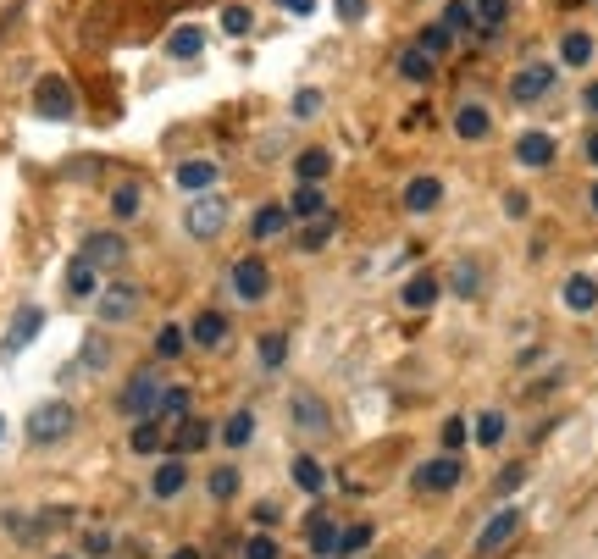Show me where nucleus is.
<instances>
[{"label":"nucleus","instance_id":"nucleus-1","mask_svg":"<svg viewBox=\"0 0 598 559\" xmlns=\"http://www.w3.org/2000/svg\"><path fill=\"white\" fill-rule=\"evenodd\" d=\"M72 427H78V410H72L67 399H45V405L28 410V443H39V449H50V443H67Z\"/></svg>","mask_w":598,"mask_h":559},{"label":"nucleus","instance_id":"nucleus-2","mask_svg":"<svg viewBox=\"0 0 598 559\" xmlns=\"http://www.w3.org/2000/svg\"><path fill=\"white\" fill-rule=\"evenodd\" d=\"M34 117L39 122H78V89L61 72H45L34 84Z\"/></svg>","mask_w":598,"mask_h":559},{"label":"nucleus","instance_id":"nucleus-3","mask_svg":"<svg viewBox=\"0 0 598 559\" xmlns=\"http://www.w3.org/2000/svg\"><path fill=\"white\" fill-rule=\"evenodd\" d=\"M222 227H228V200H222V194H211V189L194 194L189 211H183V233H189L194 244H211Z\"/></svg>","mask_w":598,"mask_h":559},{"label":"nucleus","instance_id":"nucleus-4","mask_svg":"<svg viewBox=\"0 0 598 559\" xmlns=\"http://www.w3.org/2000/svg\"><path fill=\"white\" fill-rule=\"evenodd\" d=\"M228 294L239 299V305H261V299L272 294V266H266L261 255H239L228 272Z\"/></svg>","mask_w":598,"mask_h":559},{"label":"nucleus","instance_id":"nucleus-5","mask_svg":"<svg viewBox=\"0 0 598 559\" xmlns=\"http://www.w3.org/2000/svg\"><path fill=\"white\" fill-rule=\"evenodd\" d=\"M288 427L305 432V438H327V432H333V410H327L311 388H299L294 399H288Z\"/></svg>","mask_w":598,"mask_h":559},{"label":"nucleus","instance_id":"nucleus-6","mask_svg":"<svg viewBox=\"0 0 598 559\" xmlns=\"http://www.w3.org/2000/svg\"><path fill=\"white\" fill-rule=\"evenodd\" d=\"M139 283H106L95 294V316L106 327H122V322H133V316H139Z\"/></svg>","mask_w":598,"mask_h":559},{"label":"nucleus","instance_id":"nucleus-7","mask_svg":"<svg viewBox=\"0 0 598 559\" xmlns=\"http://www.w3.org/2000/svg\"><path fill=\"white\" fill-rule=\"evenodd\" d=\"M460 476H466V465H460L455 454H438V460H421V465H416L410 488H416V493H455Z\"/></svg>","mask_w":598,"mask_h":559},{"label":"nucleus","instance_id":"nucleus-8","mask_svg":"<svg viewBox=\"0 0 598 559\" xmlns=\"http://www.w3.org/2000/svg\"><path fill=\"white\" fill-rule=\"evenodd\" d=\"M515 532H521V510H499V515H488V526H482L477 543H471V559H493V554H504V548L515 543Z\"/></svg>","mask_w":598,"mask_h":559},{"label":"nucleus","instance_id":"nucleus-9","mask_svg":"<svg viewBox=\"0 0 598 559\" xmlns=\"http://www.w3.org/2000/svg\"><path fill=\"white\" fill-rule=\"evenodd\" d=\"M549 89H554V67H549V61H527V67H515V78H510V100H515V106H538Z\"/></svg>","mask_w":598,"mask_h":559},{"label":"nucleus","instance_id":"nucleus-10","mask_svg":"<svg viewBox=\"0 0 598 559\" xmlns=\"http://www.w3.org/2000/svg\"><path fill=\"white\" fill-rule=\"evenodd\" d=\"M156 405H161V382L150 377V371L128 377V388L117 393V410H122L128 421H139V416H156Z\"/></svg>","mask_w":598,"mask_h":559},{"label":"nucleus","instance_id":"nucleus-11","mask_svg":"<svg viewBox=\"0 0 598 559\" xmlns=\"http://www.w3.org/2000/svg\"><path fill=\"white\" fill-rule=\"evenodd\" d=\"M443 205V178H432V172H416V178L399 189V211L405 216H432Z\"/></svg>","mask_w":598,"mask_h":559},{"label":"nucleus","instance_id":"nucleus-12","mask_svg":"<svg viewBox=\"0 0 598 559\" xmlns=\"http://www.w3.org/2000/svg\"><path fill=\"white\" fill-rule=\"evenodd\" d=\"M554 155H560V144H554V133H543V128H527L515 139V167H527V172H549Z\"/></svg>","mask_w":598,"mask_h":559},{"label":"nucleus","instance_id":"nucleus-13","mask_svg":"<svg viewBox=\"0 0 598 559\" xmlns=\"http://www.w3.org/2000/svg\"><path fill=\"white\" fill-rule=\"evenodd\" d=\"M78 255H89V261H95L100 272H111V266L128 261V238L111 233V227H100V233H89V238H84V250H78Z\"/></svg>","mask_w":598,"mask_h":559},{"label":"nucleus","instance_id":"nucleus-14","mask_svg":"<svg viewBox=\"0 0 598 559\" xmlns=\"http://www.w3.org/2000/svg\"><path fill=\"white\" fill-rule=\"evenodd\" d=\"M455 139H466V144L493 139V111L482 106V100H460L455 106Z\"/></svg>","mask_w":598,"mask_h":559},{"label":"nucleus","instance_id":"nucleus-15","mask_svg":"<svg viewBox=\"0 0 598 559\" xmlns=\"http://www.w3.org/2000/svg\"><path fill=\"white\" fill-rule=\"evenodd\" d=\"M39 327H45V310H39V305H17V316H12V327H6V344H0V349H6V355H23V349L39 338Z\"/></svg>","mask_w":598,"mask_h":559},{"label":"nucleus","instance_id":"nucleus-16","mask_svg":"<svg viewBox=\"0 0 598 559\" xmlns=\"http://www.w3.org/2000/svg\"><path fill=\"white\" fill-rule=\"evenodd\" d=\"M178 189L183 194H205V189H216V178H222V167H216L211 155H189V161H178Z\"/></svg>","mask_w":598,"mask_h":559},{"label":"nucleus","instance_id":"nucleus-17","mask_svg":"<svg viewBox=\"0 0 598 559\" xmlns=\"http://www.w3.org/2000/svg\"><path fill=\"white\" fill-rule=\"evenodd\" d=\"M394 67H399V78H405V84H416V89H427L432 78H438V56H427L421 45H405Z\"/></svg>","mask_w":598,"mask_h":559},{"label":"nucleus","instance_id":"nucleus-18","mask_svg":"<svg viewBox=\"0 0 598 559\" xmlns=\"http://www.w3.org/2000/svg\"><path fill=\"white\" fill-rule=\"evenodd\" d=\"M189 344L194 349H222L228 344V316H222V310H200L189 322Z\"/></svg>","mask_w":598,"mask_h":559},{"label":"nucleus","instance_id":"nucleus-19","mask_svg":"<svg viewBox=\"0 0 598 559\" xmlns=\"http://www.w3.org/2000/svg\"><path fill=\"white\" fill-rule=\"evenodd\" d=\"M560 299H565V310H571V316H587V310H598V277L571 272V277H565V288H560Z\"/></svg>","mask_w":598,"mask_h":559},{"label":"nucleus","instance_id":"nucleus-20","mask_svg":"<svg viewBox=\"0 0 598 559\" xmlns=\"http://www.w3.org/2000/svg\"><path fill=\"white\" fill-rule=\"evenodd\" d=\"M183 488H189V465L183 460H161L150 471V499H178Z\"/></svg>","mask_w":598,"mask_h":559},{"label":"nucleus","instance_id":"nucleus-21","mask_svg":"<svg viewBox=\"0 0 598 559\" xmlns=\"http://www.w3.org/2000/svg\"><path fill=\"white\" fill-rule=\"evenodd\" d=\"M333 205H327L322 183H294V200H288V216L294 222H316V216H327Z\"/></svg>","mask_w":598,"mask_h":559},{"label":"nucleus","instance_id":"nucleus-22","mask_svg":"<svg viewBox=\"0 0 598 559\" xmlns=\"http://www.w3.org/2000/svg\"><path fill=\"white\" fill-rule=\"evenodd\" d=\"M67 294L72 299H95L100 294V266L89 255H72L67 261Z\"/></svg>","mask_w":598,"mask_h":559},{"label":"nucleus","instance_id":"nucleus-23","mask_svg":"<svg viewBox=\"0 0 598 559\" xmlns=\"http://www.w3.org/2000/svg\"><path fill=\"white\" fill-rule=\"evenodd\" d=\"M438 294H443V277L438 272H416L399 299H405V310H432V305H438Z\"/></svg>","mask_w":598,"mask_h":559},{"label":"nucleus","instance_id":"nucleus-24","mask_svg":"<svg viewBox=\"0 0 598 559\" xmlns=\"http://www.w3.org/2000/svg\"><path fill=\"white\" fill-rule=\"evenodd\" d=\"M205 443H211V421H200V416L172 421V449H178V454H200Z\"/></svg>","mask_w":598,"mask_h":559},{"label":"nucleus","instance_id":"nucleus-25","mask_svg":"<svg viewBox=\"0 0 598 559\" xmlns=\"http://www.w3.org/2000/svg\"><path fill=\"white\" fill-rule=\"evenodd\" d=\"M327 172H333V155H327L322 144H311V150L294 155V178L299 183H327Z\"/></svg>","mask_w":598,"mask_h":559},{"label":"nucleus","instance_id":"nucleus-26","mask_svg":"<svg viewBox=\"0 0 598 559\" xmlns=\"http://www.w3.org/2000/svg\"><path fill=\"white\" fill-rule=\"evenodd\" d=\"M194 405V393L183 388V382H161V405H156V421L167 427V421H183Z\"/></svg>","mask_w":598,"mask_h":559},{"label":"nucleus","instance_id":"nucleus-27","mask_svg":"<svg viewBox=\"0 0 598 559\" xmlns=\"http://www.w3.org/2000/svg\"><path fill=\"white\" fill-rule=\"evenodd\" d=\"M111 216H117V222H139V216H144V189L133 178L111 189Z\"/></svg>","mask_w":598,"mask_h":559},{"label":"nucleus","instance_id":"nucleus-28","mask_svg":"<svg viewBox=\"0 0 598 559\" xmlns=\"http://www.w3.org/2000/svg\"><path fill=\"white\" fill-rule=\"evenodd\" d=\"M449 288H455V299H477V294H482V261L460 255L455 272H449Z\"/></svg>","mask_w":598,"mask_h":559},{"label":"nucleus","instance_id":"nucleus-29","mask_svg":"<svg viewBox=\"0 0 598 559\" xmlns=\"http://www.w3.org/2000/svg\"><path fill=\"white\" fill-rule=\"evenodd\" d=\"M161 443H167V432H161L156 416H139V421H133V432H128V449H133V454H161Z\"/></svg>","mask_w":598,"mask_h":559},{"label":"nucleus","instance_id":"nucleus-30","mask_svg":"<svg viewBox=\"0 0 598 559\" xmlns=\"http://www.w3.org/2000/svg\"><path fill=\"white\" fill-rule=\"evenodd\" d=\"M471 12H477V34L493 39L504 23H510V0H471Z\"/></svg>","mask_w":598,"mask_h":559},{"label":"nucleus","instance_id":"nucleus-31","mask_svg":"<svg viewBox=\"0 0 598 559\" xmlns=\"http://www.w3.org/2000/svg\"><path fill=\"white\" fill-rule=\"evenodd\" d=\"M288 476H294V488H299V493H311V499H316V493L327 488V471H322V465L311 460V454H294V465H288Z\"/></svg>","mask_w":598,"mask_h":559},{"label":"nucleus","instance_id":"nucleus-32","mask_svg":"<svg viewBox=\"0 0 598 559\" xmlns=\"http://www.w3.org/2000/svg\"><path fill=\"white\" fill-rule=\"evenodd\" d=\"M200 50H205V28H194V23L172 28V39H167V56L172 61H194Z\"/></svg>","mask_w":598,"mask_h":559},{"label":"nucleus","instance_id":"nucleus-33","mask_svg":"<svg viewBox=\"0 0 598 559\" xmlns=\"http://www.w3.org/2000/svg\"><path fill=\"white\" fill-rule=\"evenodd\" d=\"M305 532H311V548H316L322 559H333V554H338V526L327 521L322 510H311V515H305Z\"/></svg>","mask_w":598,"mask_h":559},{"label":"nucleus","instance_id":"nucleus-34","mask_svg":"<svg viewBox=\"0 0 598 559\" xmlns=\"http://www.w3.org/2000/svg\"><path fill=\"white\" fill-rule=\"evenodd\" d=\"M560 61H565V67H587V61H593V34L565 28V34H560Z\"/></svg>","mask_w":598,"mask_h":559},{"label":"nucleus","instance_id":"nucleus-35","mask_svg":"<svg viewBox=\"0 0 598 559\" xmlns=\"http://www.w3.org/2000/svg\"><path fill=\"white\" fill-rule=\"evenodd\" d=\"M288 222H294V216H288V205H261V211H255V222H250V233L255 238H261V244H266V238H277V233H283V227Z\"/></svg>","mask_w":598,"mask_h":559},{"label":"nucleus","instance_id":"nucleus-36","mask_svg":"<svg viewBox=\"0 0 598 559\" xmlns=\"http://www.w3.org/2000/svg\"><path fill=\"white\" fill-rule=\"evenodd\" d=\"M443 28H449V34H477V12H471V0H449V6H443V17H438Z\"/></svg>","mask_w":598,"mask_h":559},{"label":"nucleus","instance_id":"nucleus-37","mask_svg":"<svg viewBox=\"0 0 598 559\" xmlns=\"http://www.w3.org/2000/svg\"><path fill=\"white\" fill-rule=\"evenodd\" d=\"M250 438H255V410H233L228 427H222V443L228 449H250Z\"/></svg>","mask_w":598,"mask_h":559},{"label":"nucleus","instance_id":"nucleus-38","mask_svg":"<svg viewBox=\"0 0 598 559\" xmlns=\"http://www.w3.org/2000/svg\"><path fill=\"white\" fill-rule=\"evenodd\" d=\"M333 233H338V216H333V211H327V216H316V222H305V233H299V250H305V255H316Z\"/></svg>","mask_w":598,"mask_h":559},{"label":"nucleus","instance_id":"nucleus-39","mask_svg":"<svg viewBox=\"0 0 598 559\" xmlns=\"http://www.w3.org/2000/svg\"><path fill=\"white\" fill-rule=\"evenodd\" d=\"M205 493H211L216 504H228L233 493H239V465H216V471L205 476Z\"/></svg>","mask_w":598,"mask_h":559},{"label":"nucleus","instance_id":"nucleus-40","mask_svg":"<svg viewBox=\"0 0 598 559\" xmlns=\"http://www.w3.org/2000/svg\"><path fill=\"white\" fill-rule=\"evenodd\" d=\"M504 427H510V421H504V410H482V416H477V443H482V449H499Z\"/></svg>","mask_w":598,"mask_h":559},{"label":"nucleus","instance_id":"nucleus-41","mask_svg":"<svg viewBox=\"0 0 598 559\" xmlns=\"http://www.w3.org/2000/svg\"><path fill=\"white\" fill-rule=\"evenodd\" d=\"M416 45L427 50V56H449V50H455V34H449L443 23H427V28L416 34Z\"/></svg>","mask_w":598,"mask_h":559},{"label":"nucleus","instance_id":"nucleus-42","mask_svg":"<svg viewBox=\"0 0 598 559\" xmlns=\"http://www.w3.org/2000/svg\"><path fill=\"white\" fill-rule=\"evenodd\" d=\"M371 521H355V526H344V532H338V559H349V554H360V548L371 543Z\"/></svg>","mask_w":598,"mask_h":559},{"label":"nucleus","instance_id":"nucleus-43","mask_svg":"<svg viewBox=\"0 0 598 559\" xmlns=\"http://www.w3.org/2000/svg\"><path fill=\"white\" fill-rule=\"evenodd\" d=\"M255 344H261V366H266V371H277V366L288 360V338H283V333H261Z\"/></svg>","mask_w":598,"mask_h":559},{"label":"nucleus","instance_id":"nucleus-44","mask_svg":"<svg viewBox=\"0 0 598 559\" xmlns=\"http://www.w3.org/2000/svg\"><path fill=\"white\" fill-rule=\"evenodd\" d=\"M250 28H255V12H250V6H222V34L244 39Z\"/></svg>","mask_w":598,"mask_h":559},{"label":"nucleus","instance_id":"nucleus-45","mask_svg":"<svg viewBox=\"0 0 598 559\" xmlns=\"http://www.w3.org/2000/svg\"><path fill=\"white\" fill-rule=\"evenodd\" d=\"M183 349H189V333H183V327H161L156 333V355L161 360H178Z\"/></svg>","mask_w":598,"mask_h":559},{"label":"nucleus","instance_id":"nucleus-46","mask_svg":"<svg viewBox=\"0 0 598 559\" xmlns=\"http://www.w3.org/2000/svg\"><path fill=\"white\" fill-rule=\"evenodd\" d=\"M239 554H244V559H283V548H277L272 532H255V537H244Z\"/></svg>","mask_w":598,"mask_h":559},{"label":"nucleus","instance_id":"nucleus-47","mask_svg":"<svg viewBox=\"0 0 598 559\" xmlns=\"http://www.w3.org/2000/svg\"><path fill=\"white\" fill-rule=\"evenodd\" d=\"M106 360H111V349H106V338H84V355H78V366L84 371H106Z\"/></svg>","mask_w":598,"mask_h":559},{"label":"nucleus","instance_id":"nucleus-48","mask_svg":"<svg viewBox=\"0 0 598 559\" xmlns=\"http://www.w3.org/2000/svg\"><path fill=\"white\" fill-rule=\"evenodd\" d=\"M466 438H471V427L460 416H449L443 421V432H438V443H443V454H455V449H466Z\"/></svg>","mask_w":598,"mask_h":559},{"label":"nucleus","instance_id":"nucleus-49","mask_svg":"<svg viewBox=\"0 0 598 559\" xmlns=\"http://www.w3.org/2000/svg\"><path fill=\"white\" fill-rule=\"evenodd\" d=\"M333 12L344 17V23H366V12H371V0H333Z\"/></svg>","mask_w":598,"mask_h":559},{"label":"nucleus","instance_id":"nucleus-50","mask_svg":"<svg viewBox=\"0 0 598 559\" xmlns=\"http://www.w3.org/2000/svg\"><path fill=\"white\" fill-rule=\"evenodd\" d=\"M527 211H532V200H527L521 189H510V194H504V216H510V222H521Z\"/></svg>","mask_w":598,"mask_h":559},{"label":"nucleus","instance_id":"nucleus-51","mask_svg":"<svg viewBox=\"0 0 598 559\" xmlns=\"http://www.w3.org/2000/svg\"><path fill=\"white\" fill-rule=\"evenodd\" d=\"M84 548H89L95 559H106V554H111V532H106V526H95V532L84 537Z\"/></svg>","mask_w":598,"mask_h":559},{"label":"nucleus","instance_id":"nucleus-52","mask_svg":"<svg viewBox=\"0 0 598 559\" xmlns=\"http://www.w3.org/2000/svg\"><path fill=\"white\" fill-rule=\"evenodd\" d=\"M521 482H527V471H521V465H504V471H499V493H515Z\"/></svg>","mask_w":598,"mask_h":559},{"label":"nucleus","instance_id":"nucleus-53","mask_svg":"<svg viewBox=\"0 0 598 559\" xmlns=\"http://www.w3.org/2000/svg\"><path fill=\"white\" fill-rule=\"evenodd\" d=\"M316 106H322V95H316V89H305V95H294V117H316Z\"/></svg>","mask_w":598,"mask_h":559},{"label":"nucleus","instance_id":"nucleus-54","mask_svg":"<svg viewBox=\"0 0 598 559\" xmlns=\"http://www.w3.org/2000/svg\"><path fill=\"white\" fill-rule=\"evenodd\" d=\"M277 6H283L288 17H311L316 12V0H277Z\"/></svg>","mask_w":598,"mask_h":559},{"label":"nucleus","instance_id":"nucleus-55","mask_svg":"<svg viewBox=\"0 0 598 559\" xmlns=\"http://www.w3.org/2000/svg\"><path fill=\"white\" fill-rule=\"evenodd\" d=\"M582 155H587V167H598V128L587 133V144H582Z\"/></svg>","mask_w":598,"mask_h":559},{"label":"nucleus","instance_id":"nucleus-56","mask_svg":"<svg viewBox=\"0 0 598 559\" xmlns=\"http://www.w3.org/2000/svg\"><path fill=\"white\" fill-rule=\"evenodd\" d=\"M582 106H587V117H598V84L582 89Z\"/></svg>","mask_w":598,"mask_h":559},{"label":"nucleus","instance_id":"nucleus-57","mask_svg":"<svg viewBox=\"0 0 598 559\" xmlns=\"http://www.w3.org/2000/svg\"><path fill=\"white\" fill-rule=\"evenodd\" d=\"M167 559H205V554H200V548H172Z\"/></svg>","mask_w":598,"mask_h":559},{"label":"nucleus","instance_id":"nucleus-58","mask_svg":"<svg viewBox=\"0 0 598 559\" xmlns=\"http://www.w3.org/2000/svg\"><path fill=\"white\" fill-rule=\"evenodd\" d=\"M587 211L598 216V183H593V189H587Z\"/></svg>","mask_w":598,"mask_h":559},{"label":"nucleus","instance_id":"nucleus-59","mask_svg":"<svg viewBox=\"0 0 598 559\" xmlns=\"http://www.w3.org/2000/svg\"><path fill=\"white\" fill-rule=\"evenodd\" d=\"M0 432H6V416H0Z\"/></svg>","mask_w":598,"mask_h":559},{"label":"nucleus","instance_id":"nucleus-60","mask_svg":"<svg viewBox=\"0 0 598 559\" xmlns=\"http://www.w3.org/2000/svg\"><path fill=\"white\" fill-rule=\"evenodd\" d=\"M56 559H72V554H56Z\"/></svg>","mask_w":598,"mask_h":559}]
</instances>
